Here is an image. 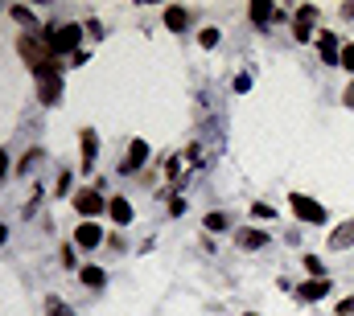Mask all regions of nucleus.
<instances>
[{
    "instance_id": "nucleus-19",
    "label": "nucleus",
    "mask_w": 354,
    "mask_h": 316,
    "mask_svg": "<svg viewBox=\"0 0 354 316\" xmlns=\"http://www.w3.org/2000/svg\"><path fill=\"white\" fill-rule=\"evenodd\" d=\"M165 25H169V29H181V25H185V12H181V8H165Z\"/></svg>"
},
{
    "instance_id": "nucleus-21",
    "label": "nucleus",
    "mask_w": 354,
    "mask_h": 316,
    "mask_svg": "<svg viewBox=\"0 0 354 316\" xmlns=\"http://www.w3.org/2000/svg\"><path fill=\"white\" fill-rule=\"evenodd\" d=\"M305 271H309L313 279H322V259H317V255H309V259H305Z\"/></svg>"
},
{
    "instance_id": "nucleus-7",
    "label": "nucleus",
    "mask_w": 354,
    "mask_h": 316,
    "mask_svg": "<svg viewBox=\"0 0 354 316\" xmlns=\"http://www.w3.org/2000/svg\"><path fill=\"white\" fill-rule=\"evenodd\" d=\"M330 292V279H305L301 288H297V300L301 304H313V300H322Z\"/></svg>"
},
{
    "instance_id": "nucleus-2",
    "label": "nucleus",
    "mask_w": 354,
    "mask_h": 316,
    "mask_svg": "<svg viewBox=\"0 0 354 316\" xmlns=\"http://www.w3.org/2000/svg\"><path fill=\"white\" fill-rule=\"evenodd\" d=\"M79 25H62V29H54V37H50V50L54 54H79Z\"/></svg>"
},
{
    "instance_id": "nucleus-5",
    "label": "nucleus",
    "mask_w": 354,
    "mask_h": 316,
    "mask_svg": "<svg viewBox=\"0 0 354 316\" xmlns=\"http://www.w3.org/2000/svg\"><path fill=\"white\" fill-rule=\"evenodd\" d=\"M37 95H41V103H58V95H62L58 66H54V70H46V75H37Z\"/></svg>"
},
{
    "instance_id": "nucleus-10",
    "label": "nucleus",
    "mask_w": 354,
    "mask_h": 316,
    "mask_svg": "<svg viewBox=\"0 0 354 316\" xmlns=\"http://www.w3.org/2000/svg\"><path fill=\"white\" fill-rule=\"evenodd\" d=\"M75 242H79V246H99V242H103V230H99V226H95V222H83V226H79V230H75Z\"/></svg>"
},
{
    "instance_id": "nucleus-4",
    "label": "nucleus",
    "mask_w": 354,
    "mask_h": 316,
    "mask_svg": "<svg viewBox=\"0 0 354 316\" xmlns=\"http://www.w3.org/2000/svg\"><path fill=\"white\" fill-rule=\"evenodd\" d=\"M317 50H322V62H326V66H342V46H338V33H317Z\"/></svg>"
},
{
    "instance_id": "nucleus-1",
    "label": "nucleus",
    "mask_w": 354,
    "mask_h": 316,
    "mask_svg": "<svg viewBox=\"0 0 354 316\" xmlns=\"http://www.w3.org/2000/svg\"><path fill=\"white\" fill-rule=\"evenodd\" d=\"M17 50H21V58H25V66H29L33 75H46V70H54V50H50V41H41V37L25 33Z\"/></svg>"
},
{
    "instance_id": "nucleus-17",
    "label": "nucleus",
    "mask_w": 354,
    "mask_h": 316,
    "mask_svg": "<svg viewBox=\"0 0 354 316\" xmlns=\"http://www.w3.org/2000/svg\"><path fill=\"white\" fill-rule=\"evenodd\" d=\"M46 316H75V313H71L58 296H46Z\"/></svg>"
},
{
    "instance_id": "nucleus-23",
    "label": "nucleus",
    "mask_w": 354,
    "mask_h": 316,
    "mask_svg": "<svg viewBox=\"0 0 354 316\" xmlns=\"http://www.w3.org/2000/svg\"><path fill=\"white\" fill-rule=\"evenodd\" d=\"M12 17H17V21H25V25H33V12H29V8H21V4L12 8Z\"/></svg>"
},
{
    "instance_id": "nucleus-9",
    "label": "nucleus",
    "mask_w": 354,
    "mask_h": 316,
    "mask_svg": "<svg viewBox=\"0 0 354 316\" xmlns=\"http://www.w3.org/2000/svg\"><path fill=\"white\" fill-rule=\"evenodd\" d=\"M75 206H79V214H87V218H95V214L103 210V197H99L95 189H83V193L75 197Z\"/></svg>"
},
{
    "instance_id": "nucleus-15",
    "label": "nucleus",
    "mask_w": 354,
    "mask_h": 316,
    "mask_svg": "<svg viewBox=\"0 0 354 316\" xmlns=\"http://www.w3.org/2000/svg\"><path fill=\"white\" fill-rule=\"evenodd\" d=\"M351 242H354V222H346L342 230H334V235H330V246H338V250H342V246H351Z\"/></svg>"
},
{
    "instance_id": "nucleus-26",
    "label": "nucleus",
    "mask_w": 354,
    "mask_h": 316,
    "mask_svg": "<svg viewBox=\"0 0 354 316\" xmlns=\"http://www.w3.org/2000/svg\"><path fill=\"white\" fill-rule=\"evenodd\" d=\"M342 103H346V107H354V86L346 90V95H342Z\"/></svg>"
},
{
    "instance_id": "nucleus-18",
    "label": "nucleus",
    "mask_w": 354,
    "mask_h": 316,
    "mask_svg": "<svg viewBox=\"0 0 354 316\" xmlns=\"http://www.w3.org/2000/svg\"><path fill=\"white\" fill-rule=\"evenodd\" d=\"M218 37H223V33H218V29H214V25H210V29H202V33H198V41H202V46H206V50H214V46H218Z\"/></svg>"
},
{
    "instance_id": "nucleus-25",
    "label": "nucleus",
    "mask_w": 354,
    "mask_h": 316,
    "mask_svg": "<svg viewBox=\"0 0 354 316\" xmlns=\"http://www.w3.org/2000/svg\"><path fill=\"white\" fill-rule=\"evenodd\" d=\"M4 172H8V157L0 152V181H4Z\"/></svg>"
},
{
    "instance_id": "nucleus-16",
    "label": "nucleus",
    "mask_w": 354,
    "mask_h": 316,
    "mask_svg": "<svg viewBox=\"0 0 354 316\" xmlns=\"http://www.w3.org/2000/svg\"><path fill=\"white\" fill-rule=\"evenodd\" d=\"M83 284H87V288H103V284H107V271H103V267H83Z\"/></svg>"
},
{
    "instance_id": "nucleus-11",
    "label": "nucleus",
    "mask_w": 354,
    "mask_h": 316,
    "mask_svg": "<svg viewBox=\"0 0 354 316\" xmlns=\"http://www.w3.org/2000/svg\"><path fill=\"white\" fill-rule=\"evenodd\" d=\"M95 157H99V136H95V132H83V164H79V168H95Z\"/></svg>"
},
{
    "instance_id": "nucleus-20",
    "label": "nucleus",
    "mask_w": 354,
    "mask_h": 316,
    "mask_svg": "<svg viewBox=\"0 0 354 316\" xmlns=\"http://www.w3.org/2000/svg\"><path fill=\"white\" fill-rule=\"evenodd\" d=\"M227 226V214H206V230H223Z\"/></svg>"
},
{
    "instance_id": "nucleus-13",
    "label": "nucleus",
    "mask_w": 354,
    "mask_h": 316,
    "mask_svg": "<svg viewBox=\"0 0 354 316\" xmlns=\"http://www.w3.org/2000/svg\"><path fill=\"white\" fill-rule=\"evenodd\" d=\"M272 17H280V8H272V0H256V4H252V21H256V25H268Z\"/></svg>"
},
{
    "instance_id": "nucleus-27",
    "label": "nucleus",
    "mask_w": 354,
    "mask_h": 316,
    "mask_svg": "<svg viewBox=\"0 0 354 316\" xmlns=\"http://www.w3.org/2000/svg\"><path fill=\"white\" fill-rule=\"evenodd\" d=\"M4 238H8V230H4V222H0V242H4Z\"/></svg>"
},
{
    "instance_id": "nucleus-6",
    "label": "nucleus",
    "mask_w": 354,
    "mask_h": 316,
    "mask_svg": "<svg viewBox=\"0 0 354 316\" xmlns=\"http://www.w3.org/2000/svg\"><path fill=\"white\" fill-rule=\"evenodd\" d=\"M313 21H317V8H313V4H301V8H297V21H292V37H297V41H309Z\"/></svg>"
},
{
    "instance_id": "nucleus-28",
    "label": "nucleus",
    "mask_w": 354,
    "mask_h": 316,
    "mask_svg": "<svg viewBox=\"0 0 354 316\" xmlns=\"http://www.w3.org/2000/svg\"><path fill=\"white\" fill-rule=\"evenodd\" d=\"M248 316H252V313H248Z\"/></svg>"
},
{
    "instance_id": "nucleus-24",
    "label": "nucleus",
    "mask_w": 354,
    "mask_h": 316,
    "mask_svg": "<svg viewBox=\"0 0 354 316\" xmlns=\"http://www.w3.org/2000/svg\"><path fill=\"white\" fill-rule=\"evenodd\" d=\"M252 214H256V218H272L276 210H272V206H264V201H260V206H252Z\"/></svg>"
},
{
    "instance_id": "nucleus-8",
    "label": "nucleus",
    "mask_w": 354,
    "mask_h": 316,
    "mask_svg": "<svg viewBox=\"0 0 354 316\" xmlns=\"http://www.w3.org/2000/svg\"><path fill=\"white\" fill-rule=\"evenodd\" d=\"M145 160H149V144H145V140H132V144H128V157H124L120 168H124V172H136Z\"/></svg>"
},
{
    "instance_id": "nucleus-3",
    "label": "nucleus",
    "mask_w": 354,
    "mask_h": 316,
    "mask_svg": "<svg viewBox=\"0 0 354 316\" xmlns=\"http://www.w3.org/2000/svg\"><path fill=\"white\" fill-rule=\"evenodd\" d=\"M288 201H292V210H297V218H301V222H326V210H322L313 197H305V193H292Z\"/></svg>"
},
{
    "instance_id": "nucleus-12",
    "label": "nucleus",
    "mask_w": 354,
    "mask_h": 316,
    "mask_svg": "<svg viewBox=\"0 0 354 316\" xmlns=\"http://www.w3.org/2000/svg\"><path fill=\"white\" fill-rule=\"evenodd\" d=\"M107 210H111V218H115L120 226H128V222H132V206H128L124 197H111V201H107Z\"/></svg>"
},
{
    "instance_id": "nucleus-22",
    "label": "nucleus",
    "mask_w": 354,
    "mask_h": 316,
    "mask_svg": "<svg viewBox=\"0 0 354 316\" xmlns=\"http://www.w3.org/2000/svg\"><path fill=\"white\" fill-rule=\"evenodd\" d=\"M342 70L354 75V46H342Z\"/></svg>"
},
{
    "instance_id": "nucleus-14",
    "label": "nucleus",
    "mask_w": 354,
    "mask_h": 316,
    "mask_svg": "<svg viewBox=\"0 0 354 316\" xmlns=\"http://www.w3.org/2000/svg\"><path fill=\"white\" fill-rule=\"evenodd\" d=\"M239 246L243 250H260V246H268V235L264 230H239Z\"/></svg>"
}]
</instances>
